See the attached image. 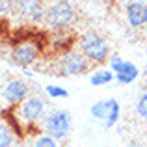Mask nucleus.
<instances>
[{
  "instance_id": "nucleus-15",
  "label": "nucleus",
  "mask_w": 147,
  "mask_h": 147,
  "mask_svg": "<svg viewBox=\"0 0 147 147\" xmlns=\"http://www.w3.org/2000/svg\"><path fill=\"white\" fill-rule=\"evenodd\" d=\"M34 147H60L58 145V140H54L49 134H41L34 140Z\"/></svg>"
},
{
  "instance_id": "nucleus-2",
  "label": "nucleus",
  "mask_w": 147,
  "mask_h": 147,
  "mask_svg": "<svg viewBox=\"0 0 147 147\" xmlns=\"http://www.w3.org/2000/svg\"><path fill=\"white\" fill-rule=\"evenodd\" d=\"M73 127V117L67 110H56L52 114L47 115L45 119V130L49 136H52L54 140H65L71 132Z\"/></svg>"
},
{
  "instance_id": "nucleus-1",
  "label": "nucleus",
  "mask_w": 147,
  "mask_h": 147,
  "mask_svg": "<svg viewBox=\"0 0 147 147\" xmlns=\"http://www.w3.org/2000/svg\"><path fill=\"white\" fill-rule=\"evenodd\" d=\"M78 47H80V52L93 63H104V61L110 60V47H108V43L93 32L80 37Z\"/></svg>"
},
{
  "instance_id": "nucleus-13",
  "label": "nucleus",
  "mask_w": 147,
  "mask_h": 147,
  "mask_svg": "<svg viewBox=\"0 0 147 147\" xmlns=\"http://www.w3.org/2000/svg\"><path fill=\"white\" fill-rule=\"evenodd\" d=\"M13 142H15V136H13L11 127L6 121H2L0 123V147H11Z\"/></svg>"
},
{
  "instance_id": "nucleus-7",
  "label": "nucleus",
  "mask_w": 147,
  "mask_h": 147,
  "mask_svg": "<svg viewBox=\"0 0 147 147\" xmlns=\"http://www.w3.org/2000/svg\"><path fill=\"white\" fill-rule=\"evenodd\" d=\"M2 99L6 100L9 106L22 104L28 99V84H26L24 80H9L2 90Z\"/></svg>"
},
{
  "instance_id": "nucleus-5",
  "label": "nucleus",
  "mask_w": 147,
  "mask_h": 147,
  "mask_svg": "<svg viewBox=\"0 0 147 147\" xmlns=\"http://www.w3.org/2000/svg\"><path fill=\"white\" fill-rule=\"evenodd\" d=\"M45 112V100L41 97H28L22 104H19V121L22 123H36Z\"/></svg>"
},
{
  "instance_id": "nucleus-16",
  "label": "nucleus",
  "mask_w": 147,
  "mask_h": 147,
  "mask_svg": "<svg viewBox=\"0 0 147 147\" xmlns=\"http://www.w3.org/2000/svg\"><path fill=\"white\" fill-rule=\"evenodd\" d=\"M136 112H138V115H140L142 119H145V121H147V91H145V93H142L140 99H138Z\"/></svg>"
},
{
  "instance_id": "nucleus-19",
  "label": "nucleus",
  "mask_w": 147,
  "mask_h": 147,
  "mask_svg": "<svg viewBox=\"0 0 147 147\" xmlns=\"http://www.w3.org/2000/svg\"><path fill=\"white\" fill-rule=\"evenodd\" d=\"M13 7H15L13 0H2V2H0V11H2V15L9 13V11L13 9Z\"/></svg>"
},
{
  "instance_id": "nucleus-21",
  "label": "nucleus",
  "mask_w": 147,
  "mask_h": 147,
  "mask_svg": "<svg viewBox=\"0 0 147 147\" xmlns=\"http://www.w3.org/2000/svg\"><path fill=\"white\" fill-rule=\"evenodd\" d=\"M144 78H145V82H147V63H145V67H144Z\"/></svg>"
},
{
  "instance_id": "nucleus-3",
  "label": "nucleus",
  "mask_w": 147,
  "mask_h": 147,
  "mask_svg": "<svg viewBox=\"0 0 147 147\" xmlns=\"http://www.w3.org/2000/svg\"><path fill=\"white\" fill-rule=\"evenodd\" d=\"M43 21L47 22V26L50 28H63L69 22L73 21V7L69 2L60 0V2H54L50 7H47L45 11Z\"/></svg>"
},
{
  "instance_id": "nucleus-8",
  "label": "nucleus",
  "mask_w": 147,
  "mask_h": 147,
  "mask_svg": "<svg viewBox=\"0 0 147 147\" xmlns=\"http://www.w3.org/2000/svg\"><path fill=\"white\" fill-rule=\"evenodd\" d=\"M37 56H39V50L34 43H19L17 47L13 49V61L17 65H21V67H28V65H32L34 61L37 60Z\"/></svg>"
},
{
  "instance_id": "nucleus-9",
  "label": "nucleus",
  "mask_w": 147,
  "mask_h": 147,
  "mask_svg": "<svg viewBox=\"0 0 147 147\" xmlns=\"http://www.w3.org/2000/svg\"><path fill=\"white\" fill-rule=\"evenodd\" d=\"M127 21L132 28H140L147 22V6L144 2H132L127 6Z\"/></svg>"
},
{
  "instance_id": "nucleus-18",
  "label": "nucleus",
  "mask_w": 147,
  "mask_h": 147,
  "mask_svg": "<svg viewBox=\"0 0 147 147\" xmlns=\"http://www.w3.org/2000/svg\"><path fill=\"white\" fill-rule=\"evenodd\" d=\"M125 61L127 60H123L121 56H110V71L117 75V73L121 71V67L125 65Z\"/></svg>"
},
{
  "instance_id": "nucleus-10",
  "label": "nucleus",
  "mask_w": 147,
  "mask_h": 147,
  "mask_svg": "<svg viewBox=\"0 0 147 147\" xmlns=\"http://www.w3.org/2000/svg\"><path fill=\"white\" fill-rule=\"evenodd\" d=\"M117 104V100L115 99H102V100H97V102H93L90 106V114L91 117L95 119H100V121H106L108 117H110L112 110H114V106Z\"/></svg>"
},
{
  "instance_id": "nucleus-14",
  "label": "nucleus",
  "mask_w": 147,
  "mask_h": 147,
  "mask_svg": "<svg viewBox=\"0 0 147 147\" xmlns=\"http://www.w3.org/2000/svg\"><path fill=\"white\" fill-rule=\"evenodd\" d=\"M45 91H47V95L50 99H67L69 97L67 90H63V88H60V86H52V84L45 88Z\"/></svg>"
},
{
  "instance_id": "nucleus-4",
  "label": "nucleus",
  "mask_w": 147,
  "mask_h": 147,
  "mask_svg": "<svg viewBox=\"0 0 147 147\" xmlns=\"http://www.w3.org/2000/svg\"><path fill=\"white\" fill-rule=\"evenodd\" d=\"M90 67V60L82 52H65L58 61V69L65 76H75V75H84Z\"/></svg>"
},
{
  "instance_id": "nucleus-12",
  "label": "nucleus",
  "mask_w": 147,
  "mask_h": 147,
  "mask_svg": "<svg viewBox=\"0 0 147 147\" xmlns=\"http://www.w3.org/2000/svg\"><path fill=\"white\" fill-rule=\"evenodd\" d=\"M112 80H114V73L110 69H102V67L95 69L90 76V82L93 86H104V84H110Z\"/></svg>"
},
{
  "instance_id": "nucleus-11",
  "label": "nucleus",
  "mask_w": 147,
  "mask_h": 147,
  "mask_svg": "<svg viewBox=\"0 0 147 147\" xmlns=\"http://www.w3.org/2000/svg\"><path fill=\"white\" fill-rule=\"evenodd\" d=\"M138 75H140V71H138L136 65H134L132 61H125L121 71L115 75V78H117V82L121 84V86H125V84H132L134 80L138 78Z\"/></svg>"
},
{
  "instance_id": "nucleus-17",
  "label": "nucleus",
  "mask_w": 147,
  "mask_h": 147,
  "mask_svg": "<svg viewBox=\"0 0 147 147\" xmlns=\"http://www.w3.org/2000/svg\"><path fill=\"white\" fill-rule=\"evenodd\" d=\"M119 114H121V108H119V102H117V104L114 106V110H112L110 117H108L106 121H104V127H106V129H112V127H114L115 123L119 121Z\"/></svg>"
},
{
  "instance_id": "nucleus-20",
  "label": "nucleus",
  "mask_w": 147,
  "mask_h": 147,
  "mask_svg": "<svg viewBox=\"0 0 147 147\" xmlns=\"http://www.w3.org/2000/svg\"><path fill=\"white\" fill-rule=\"evenodd\" d=\"M125 147H142L140 144H136V142H130V144H127Z\"/></svg>"
},
{
  "instance_id": "nucleus-6",
  "label": "nucleus",
  "mask_w": 147,
  "mask_h": 147,
  "mask_svg": "<svg viewBox=\"0 0 147 147\" xmlns=\"http://www.w3.org/2000/svg\"><path fill=\"white\" fill-rule=\"evenodd\" d=\"M15 11L21 19L28 22H37L45 17V7H43V2L41 0H17L15 2Z\"/></svg>"
}]
</instances>
